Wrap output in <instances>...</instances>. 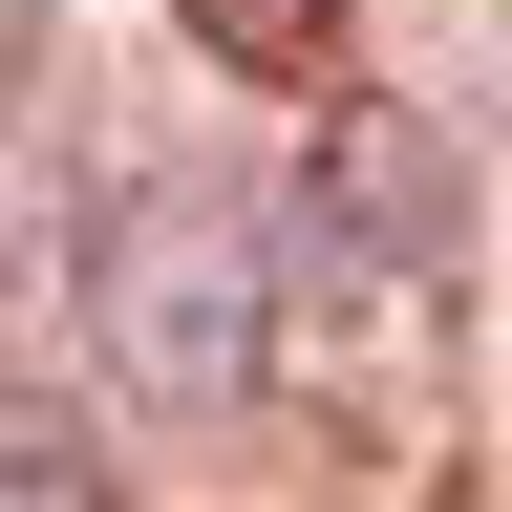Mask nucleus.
Returning <instances> with one entry per match:
<instances>
[{"instance_id": "obj_4", "label": "nucleus", "mask_w": 512, "mask_h": 512, "mask_svg": "<svg viewBox=\"0 0 512 512\" xmlns=\"http://www.w3.org/2000/svg\"><path fill=\"white\" fill-rule=\"evenodd\" d=\"M0 512H128V470H107V427L64 406V384H0Z\"/></svg>"}, {"instance_id": "obj_1", "label": "nucleus", "mask_w": 512, "mask_h": 512, "mask_svg": "<svg viewBox=\"0 0 512 512\" xmlns=\"http://www.w3.org/2000/svg\"><path fill=\"white\" fill-rule=\"evenodd\" d=\"M278 342H299V192L150 171L86 235V363L150 427H256V406H278Z\"/></svg>"}, {"instance_id": "obj_5", "label": "nucleus", "mask_w": 512, "mask_h": 512, "mask_svg": "<svg viewBox=\"0 0 512 512\" xmlns=\"http://www.w3.org/2000/svg\"><path fill=\"white\" fill-rule=\"evenodd\" d=\"M171 22L214 64H256V86H320V64H342V0H171Z\"/></svg>"}, {"instance_id": "obj_2", "label": "nucleus", "mask_w": 512, "mask_h": 512, "mask_svg": "<svg viewBox=\"0 0 512 512\" xmlns=\"http://www.w3.org/2000/svg\"><path fill=\"white\" fill-rule=\"evenodd\" d=\"M448 128L427 107H384V86H342L320 107V150H299V256H342V278H448Z\"/></svg>"}, {"instance_id": "obj_3", "label": "nucleus", "mask_w": 512, "mask_h": 512, "mask_svg": "<svg viewBox=\"0 0 512 512\" xmlns=\"http://www.w3.org/2000/svg\"><path fill=\"white\" fill-rule=\"evenodd\" d=\"M86 278V171H64V128L43 107H0V320Z\"/></svg>"}]
</instances>
